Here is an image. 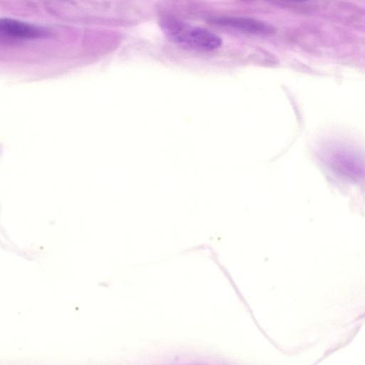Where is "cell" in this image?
<instances>
[{"label": "cell", "mask_w": 365, "mask_h": 365, "mask_svg": "<svg viewBox=\"0 0 365 365\" xmlns=\"http://www.w3.org/2000/svg\"><path fill=\"white\" fill-rule=\"evenodd\" d=\"M160 26L165 36L178 45L205 51L215 50L222 45V38L215 33L174 18L164 19Z\"/></svg>", "instance_id": "obj_1"}, {"label": "cell", "mask_w": 365, "mask_h": 365, "mask_svg": "<svg viewBox=\"0 0 365 365\" xmlns=\"http://www.w3.org/2000/svg\"><path fill=\"white\" fill-rule=\"evenodd\" d=\"M0 34L15 39L36 38L45 36L47 32L43 28L29 23L13 19H1Z\"/></svg>", "instance_id": "obj_3"}, {"label": "cell", "mask_w": 365, "mask_h": 365, "mask_svg": "<svg viewBox=\"0 0 365 365\" xmlns=\"http://www.w3.org/2000/svg\"><path fill=\"white\" fill-rule=\"evenodd\" d=\"M213 22L221 26L252 34H272L275 31L272 24L252 18L226 16L215 19Z\"/></svg>", "instance_id": "obj_2"}]
</instances>
